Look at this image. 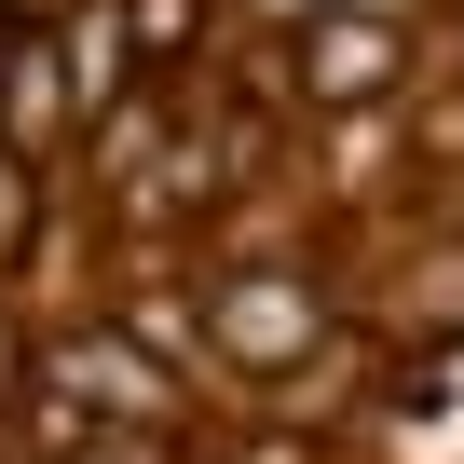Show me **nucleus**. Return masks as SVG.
Masks as SVG:
<instances>
[{
    "label": "nucleus",
    "mask_w": 464,
    "mask_h": 464,
    "mask_svg": "<svg viewBox=\"0 0 464 464\" xmlns=\"http://www.w3.org/2000/svg\"><path fill=\"white\" fill-rule=\"evenodd\" d=\"M396 55H410L396 14H314L301 28V96L314 110H369V96H396Z\"/></svg>",
    "instance_id": "1"
},
{
    "label": "nucleus",
    "mask_w": 464,
    "mask_h": 464,
    "mask_svg": "<svg viewBox=\"0 0 464 464\" xmlns=\"http://www.w3.org/2000/svg\"><path fill=\"white\" fill-rule=\"evenodd\" d=\"M314 328H328V301L301 274H232L218 287V355H246V369H287Z\"/></svg>",
    "instance_id": "2"
},
{
    "label": "nucleus",
    "mask_w": 464,
    "mask_h": 464,
    "mask_svg": "<svg viewBox=\"0 0 464 464\" xmlns=\"http://www.w3.org/2000/svg\"><path fill=\"white\" fill-rule=\"evenodd\" d=\"M55 382H69V396H96L123 437H164V423H178V382H164L137 342H110V328H82V342L55 355Z\"/></svg>",
    "instance_id": "3"
},
{
    "label": "nucleus",
    "mask_w": 464,
    "mask_h": 464,
    "mask_svg": "<svg viewBox=\"0 0 464 464\" xmlns=\"http://www.w3.org/2000/svg\"><path fill=\"white\" fill-rule=\"evenodd\" d=\"M69 110H82L69 55H55V42H14V69H0V137H14V150H55Z\"/></svg>",
    "instance_id": "4"
},
{
    "label": "nucleus",
    "mask_w": 464,
    "mask_h": 464,
    "mask_svg": "<svg viewBox=\"0 0 464 464\" xmlns=\"http://www.w3.org/2000/svg\"><path fill=\"white\" fill-rule=\"evenodd\" d=\"M69 82H82V110H110V96L137 82V28H123V0H82V14H69Z\"/></svg>",
    "instance_id": "5"
},
{
    "label": "nucleus",
    "mask_w": 464,
    "mask_h": 464,
    "mask_svg": "<svg viewBox=\"0 0 464 464\" xmlns=\"http://www.w3.org/2000/svg\"><path fill=\"white\" fill-rule=\"evenodd\" d=\"M396 328H464V246L410 260V301H396Z\"/></svg>",
    "instance_id": "6"
},
{
    "label": "nucleus",
    "mask_w": 464,
    "mask_h": 464,
    "mask_svg": "<svg viewBox=\"0 0 464 464\" xmlns=\"http://www.w3.org/2000/svg\"><path fill=\"white\" fill-rule=\"evenodd\" d=\"M28 218H42V150H14V137H0V260L28 246Z\"/></svg>",
    "instance_id": "7"
},
{
    "label": "nucleus",
    "mask_w": 464,
    "mask_h": 464,
    "mask_svg": "<svg viewBox=\"0 0 464 464\" xmlns=\"http://www.w3.org/2000/svg\"><path fill=\"white\" fill-rule=\"evenodd\" d=\"M123 28H137V55H191L205 0H123Z\"/></svg>",
    "instance_id": "8"
},
{
    "label": "nucleus",
    "mask_w": 464,
    "mask_h": 464,
    "mask_svg": "<svg viewBox=\"0 0 464 464\" xmlns=\"http://www.w3.org/2000/svg\"><path fill=\"white\" fill-rule=\"evenodd\" d=\"M328 14H396V28H410V0H328Z\"/></svg>",
    "instance_id": "9"
},
{
    "label": "nucleus",
    "mask_w": 464,
    "mask_h": 464,
    "mask_svg": "<svg viewBox=\"0 0 464 464\" xmlns=\"http://www.w3.org/2000/svg\"><path fill=\"white\" fill-rule=\"evenodd\" d=\"M14 382H28V355H14V342H0V410H14Z\"/></svg>",
    "instance_id": "10"
}]
</instances>
